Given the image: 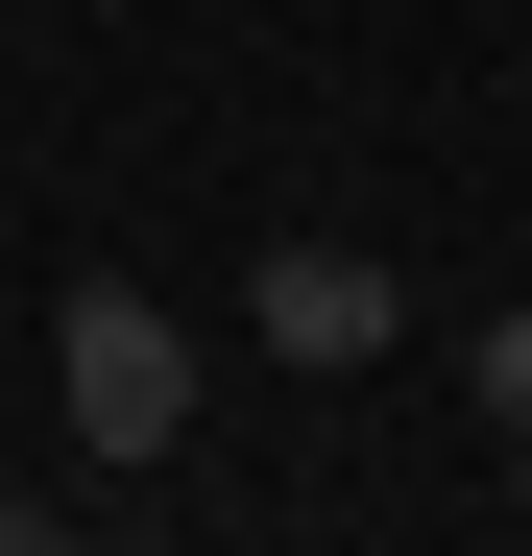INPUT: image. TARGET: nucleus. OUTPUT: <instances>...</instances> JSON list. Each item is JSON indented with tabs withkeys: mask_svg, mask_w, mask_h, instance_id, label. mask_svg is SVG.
<instances>
[{
	"mask_svg": "<svg viewBox=\"0 0 532 556\" xmlns=\"http://www.w3.org/2000/svg\"><path fill=\"white\" fill-rule=\"evenodd\" d=\"M49 412H73V459H122V484H145V459H194V315L98 266V291L49 315Z\"/></svg>",
	"mask_w": 532,
	"mask_h": 556,
	"instance_id": "1",
	"label": "nucleus"
},
{
	"mask_svg": "<svg viewBox=\"0 0 532 556\" xmlns=\"http://www.w3.org/2000/svg\"><path fill=\"white\" fill-rule=\"evenodd\" d=\"M484 412H508V435H532V291H508V315H484Z\"/></svg>",
	"mask_w": 532,
	"mask_h": 556,
	"instance_id": "3",
	"label": "nucleus"
},
{
	"mask_svg": "<svg viewBox=\"0 0 532 556\" xmlns=\"http://www.w3.org/2000/svg\"><path fill=\"white\" fill-rule=\"evenodd\" d=\"M508 508H532V435H508Z\"/></svg>",
	"mask_w": 532,
	"mask_h": 556,
	"instance_id": "5",
	"label": "nucleus"
},
{
	"mask_svg": "<svg viewBox=\"0 0 532 556\" xmlns=\"http://www.w3.org/2000/svg\"><path fill=\"white\" fill-rule=\"evenodd\" d=\"M242 339L339 388V363H388V339H411V291H388V242H266V266H242Z\"/></svg>",
	"mask_w": 532,
	"mask_h": 556,
	"instance_id": "2",
	"label": "nucleus"
},
{
	"mask_svg": "<svg viewBox=\"0 0 532 556\" xmlns=\"http://www.w3.org/2000/svg\"><path fill=\"white\" fill-rule=\"evenodd\" d=\"M0 556H98V532H73V508H25V484H0Z\"/></svg>",
	"mask_w": 532,
	"mask_h": 556,
	"instance_id": "4",
	"label": "nucleus"
}]
</instances>
